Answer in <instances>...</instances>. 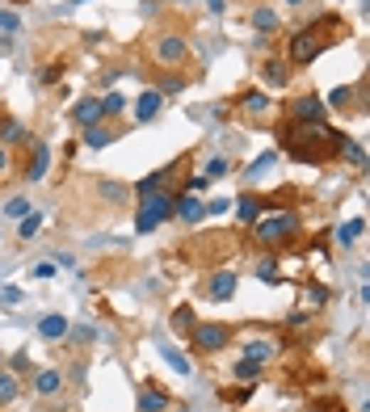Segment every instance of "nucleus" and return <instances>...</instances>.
I'll list each match as a JSON object with an SVG mask.
<instances>
[{"mask_svg": "<svg viewBox=\"0 0 370 412\" xmlns=\"http://www.w3.org/2000/svg\"><path fill=\"white\" fill-rule=\"evenodd\" d=\"M278 143H282V152L290 156V160H299V164H328L332 156H341V143L345 135L341 131H332L328 122H286L282 131H278Z\"/></svg>", "mask_w": 370, "mask_h": 412, "instance_id": "obj_1", "label": "nucleus"}, {"mask_svg": "<svg viewBox=\"0 0 370 412\" xmlns=\"http://www.w3.org/2000/svg\"><path fill=\"white\" fill-rule=\"evenodd\" d=\"M345 38H349V21L337 17V13H320V17H312L307 26H299L286 38V63L290 68H307V63L320 59L328 46L345 43Z\"/></svg>", "mask_w": 370, "mask_h": 412, "instance_id": "obj_2", "label": "nucleus"}, {"mask_svg": "<svg viewBox=\"0 0 370 412\" xmlns=\"http://www.w3.org/2000/svg\"><path fill=\"white\" fill-rule=\"evenodd\" d=\"M299 231H303V215L290 211V206H278V211H265V219H257L253 240L261 248H278V244H295Z\"/></svg>", "mask_w": 370, "mask_h": 412, "instance_id": "obj_3", "label": "nucleus"}, {"mask_svg": "<svg viewBox=\"0 0 370 412\" xmlns=\"http://www.w3.org/2000/svg\"><path fill=\"white\" fill-rule=\"evenodd\" d=\"M177 215V194L173 189H160V194H147V198H139V215H135V231L139 236H147V231H156L160 223H169Z\"/></svg>", "mask_w": 370, "mask_h": 412, "instance_id": "obj_4", "label": "nucleus"}, {"mask_svg": "<svg viewBox=\"0 0 370 412\" xmlns=\"http://www.w3.org/2000/svg\"><path fill=\"white\" fill-rule=\"evenodd\" d=\"M189 345H194V354H219L228 341H236V324L228 320H202L189 328V337H185Z\"/></svg>", "mask_w": 370, "mask_h": 412, "instance_id": "obj_5", "label": "nucleus"}, {"mask_svg": "<svg viewBox=\"0 0 370 412\" xmlns=\"http://www.w3.org/2000/svg\"><path fill=\"white\" fill-rule=\"evenodd\" d=\"M286 110H290V122H328V105L316 93H299Z\"/></svg>", "mask_w": 370, "mask_h": 412, "instance_id": "obj_6", "label": "nucleus"}, {"mask_svg": "<svg viewBox=\"0 0 370 412\" xmlns=\"http://www.w3.org/2000/svg\"><path fill=\"white\" fill-rule=\"evenodd\" d=\"M185 59H189V43L181 34H160L156 38V63L160 68H181Z\"/></svg>", "mask_w": 370, "mask_h": 412, "instance_id": "obj_7", "label": "nucleus"}, {"mask_svg": "<svg viewBox=\"0 0 370 412\" xmlns=\"http://www.w3.org/2000/svg\"><path fill=\"white\" fill-rule=\"evenodd\" d=\"M231 206H236V223H257L265 211H278L274 198H261V194H240V202Z\"/></svg>", "mask_w": 370, "mask_h": 412, "instance_id": "obj_8", "label": "nucleus"}, {"mask_svg": "<svg viewBox=\"0 0 370 412\" xmlns=\"http://www.w3.org/2000/svg\"><path fill=\"white\" fill-rule=\"evenodd\" d=\"M278 354H282V341H274V337H248V341L240 345V358H248V362H257V366L274 362Z\"/></svg>", "mask_w": 370, "mask_h": 412, "instance_id": "obj_9", "label": "nucleus"}, {"mask_svg": "<svg viewBox=\"0 0 370 412\" xmlns=\"http://www.w3.org/2000/svg\"><path fill=\"white\" fill-rule=\"evenodd\" d=\"M135 408L139 412H173V396H169L164 387H156V383H143V387H139Z\"/></svg>", "mask_w": 370, "mask_h": 412, "instance_id": "obj_10", "label": "nucleus"}, {"mask_svg": "<svg viewBox=\"0 0 370 412\" xmlns=\"http://www.w3.org/2000/svg\"><path fill=\"white\" fill-rule=\"evenodd\" d=\"M72 122L80 127V131H89L97 122H105V110H101V97H80L76 105H72Z\"/></svg>", "mask_w": 370, "mask_h": 412, "instance_id": "obj_11", "label": "nucleus"}, {"mask_svg": "<svg viewBox=\"0 0 370 412\" xmlns=\"http://www.w3.org/2000/svg\"><path fill=\"white\" fill-rule=\"evenodd\" d=\"M46 169H51V147H46V139L38 143H30V160H26V181H46Z\"/></svg>", "mask_w": 370, "mask_h": 412, "instance_id": "obj_12", "label": "nucleus"}, {"mask_svg": "<svg viewBox=\"0 0 370 412\" xmlns=\"http://www.w3.org/2000/svg\"><path fill=\"white\" fill-rule=\"evenodd\" d=\"M290 76H295V68H290L286 59H274V55H270V59L261 63V85H265V89H286Z\"/></svg>", "mask_w": 370, "mask_h": 412, "instance_id": "obj_13", "label": "nucleus"}, {"mask_svg": "<svg viewBox=\"0 0 370 412\" xmlns=\"http://www.w3.org/2000/svg\"><path fill=\"white\" fill-rule=\"evenodd\" d=\"M236 282H240V274H231V270H215V274L206 278V299L228 303L231 295H236Z\"/></svg>", "mask_w": 370, "mask_h": 412, "instance_id": "obj_14", "label": "nucleus"}, {"mask_svg": "<svg viewBox=\"0 0 370 412\" xmlns=\"http://www.w3.org/2000/svg\"><path fill=\"white\" fill-rule=\"evenodd\" d=\"M30 391L34 396H43V400H51V396H59L63 391V374L59 370H34V379H30Z\"/></svg>", "mask_w": 370, "mask_h": 412, "instance_id": "obj_15", "label": "nucleus"}, {"mask_svg": "<svg viewBox=\"0 0 370 412\" xmlns=\"http://www.w3.org/2000/svg\"><path fill=\"white\" fill-rule=\"evenodd\" d=\"M173 219H181V223H202L206 219V202L198 198V194H177V215Z\"/></svg>", "mask_w": 370, "mask_h": 412, "instance_id": "obj_16", "label": "nucleus"}, {"mask_svg": "<svg viewBox=\"0 0 370 412\" xmlns=\"http://www.w3.org/2000/svg\"><path fill=\"white\" fill-rule=\"evenodd\" d=\"M68 328H72V320H68V316L51 312V316H43V320H38V341H68Z\"/></svg>", "mask_w": 370, "mask_h": 412, "instance_id": "obj_17", "label": "nucleus"}, {"mask_svg": "<svg viewBox=\"0 0 370 412\" xmlns=\"http://www.w3.org/2000/svg\"><path fill=\"white\" fill-rule=\"evenodd\" d=\"M278 26H282V17H278L274 4H257V9H253V30H257L261 38L278 34Z\"/></svg>", "mask_w": 370, "mask_h": 412, "instance_id": "obj_18", "label": "nucleus"}, {"mask_svg": "<svg viewBox=\"0 0 370 412\" xmlns=\"http://www.w3.org/2000/svg\"><path fill=\"white\" fill-rule=\"evenodd\" d=\"M160 110H164V97H160L156 89H143L139 93V101H135V122H152Z\"/></svg>", "mask_w": 370, "mask_h": 412, "instance_id": "obj_19", "label": "nucleus"}, {"mask_svg": "<svg viewBox=\"0 0 370 412\" xmlns=\"http://www.w3.org/2000/svg\"><path fill=\"white\" fill-rule=\"evenodd\" d=\"M0 143H4V147H9V143H26V147H30L34 135H30V131H26L13 114H0Z\"/></svg>", "mask_w": 370, "mask_h": 412, "instance_id": "obj_20", "label": "nucleus"}, {"mask_svg": "<svg viewBox=\"0 0 370 412\" xmlns=\"http://www.w3.org/2000/svg\"><path fill=\"white\" fill-rule=\"evenodd\" d=\"M270 105H274V97H270V93H261V89L240 93V110H244V114H253V118H265V114H270Z\"/></svg>", "mask_w": 370, "mask_h": 412, "instance_id": "obj_21", "label": "nucleus"}, {"mask_svg": "<svg viewBox=\"0 0 370 412\" xmlns=\"http://www.w3.org/2000/svg\"><path fill=\"white\" fill-rule=\"evenodd\" d=\"M17 396H21V379H17L9 366H0V408H4V404H13Z\"/></svg>", "mask_w": 370, "mask_h": 412, "instance_id": "obj_22", "label": "nucleus"}, {"mask_svg": "<svg viewBox=\"0 0 370 412\" xmlns=\"http://www.w3.org/2000/svg\"><path fill=\"white\" fill-rule=\"evenodd\" d=\"M231 379H236V383H244V387H253V383L261 379V366H257V362H248V358H236Z\"/></svg>", "mask_w": 370, "mask_h": 412, "instance_id": "obj_23", "label": "nucleus"}, {"mask_svg": "<svg viewBox=\"0 0 370 412\" xmlns=\"http://www.w3.org/2000/svg\"><path fill=\"white\" fill-rule=\"evenodd\" d=\"M253 274L261 278V282H265V286H278V282H282V265H278V257H261V261H257V270H253Z\"/></svg>", "mask_w": 370, "mask_h": 412, "instance_id": "obj_24", "label": "nucleus"}, {"mask_svg": "<svg viewBox=\"0 0 370 412\" xmlns=\"http://www.w3.org/2000/svg\"><path fill=\"white\" fill-rule=\"evenodd\" d=\"M341 156H345V160H349L354 169H366V147H362L358 139L345 135V143H341Z\"/></svg>", "mask_w": 370, "mask_h": 412, "instance_id": "obj_25", "label": "nucleus"}, {"mask_svg": "<svg viewBox=\"0 0 370 412\" xmlns=\"http://www.w3.org/2000/svg\"><path fill=\"white\" fill-rule=\"evenodd\" d=\"M362 231H366V219L358 215V219H349L345 228H337V244H341V248H349V244H354V240H358Z\"/></svg>", "mask_w": 370, "mask_h": 412, "instance_id": "obj_26", "label": "nucleus"}, {"mask_svg": "<svg viewBox=\"0 0 370 412\" xmlns=\"http://www.w3.org/2000/svg\"><path fill=\"white\" fill-rule=\"evenodd\" d=\"M114 139H118V131H110V127H101V122L85 131V143H89V147H110Z\"/></svg>", "mask_w": 370, "mask_h": 412, "instance_id": "obj_27", "label": "nucleus"}, {"mask_svg": "<svg viewBox=\"0 0 370 412\" xmlns=\"http://www.w3.org/2000/svg\"><path fill=\"white\" fill-rule=\"evenodd\" d=\"M169 324H173V332H181V337H189V328L198 324V316H194V307H177V312L169 316Z\"/></svg>", "mask_w": 370, "mask_h": 412, "instance_id": "obj_28", "label": "nucleus"}, {"mask_svg": "<svg viewBox=\"0 0 370 412\" xmlns=\"http://www.w3.org/2000/svg\"><path fill=\"white\" fill-rule=\"evenodd\" d=\"M160 358L177 370V374H194V370H189V358H185L181 349H173V345H160Z\"/></svg>", "mask_w": 370, "mask_h": 412, "instance_id": "obj_29", "label": "nucleus"}, {"mask_svg": "<svg viewBox=\"0 0 370 412\" xmlns=\"http://www.w3.org/2000/svg\"><path fill=\"white\" fill-rule=\"evenodd\" d=\"M328 110H354V89H345V85H337V89L328 93V101H324Z\"/></svg>", "mask_w": 370, "mask_h": 412, "instance_id": "obj_30", "label": "nucleus"}, {"mask_svg": "<svg viewBox=\"0 0 370 412\" xmlns=\"http://www.w3.org/2000/svg\"><path fill=\"white\" fill-rule=\"evenodd\" d=\"M101 110H105V118H122V114H127V97H122V93H105V97H101Z\"/></svg>", "mask_w": 370, "mask_h": 412, "instance_id": "obj_31", "label": "nucleus"}, {"mask_svg": "<svg viewBox=\"0 0 370 412\" xmlns=\"http://www.w3.org/2000/svg\"><path fill=\"white\" fill-rule=\"evenodd\" d=\"M17 223H21V228H17L21 240H34V236L43 231V215H38V211H30V215H26V219H17Z\"/></svg>", "mask_w": 370, "mask_h": 412, "instance_id": "obj_32", "label": "nucleus"}, {"mask_svg": "<svg viewBox=\"0 0 370 412\" xmlns=\"http://www.w3.org/2000/svg\"><path fill=\"white\" fill-rule=\"evenodd\" d=\"M274 164H278V152H261V156H257V160L248 164V177H265V173H270Z\"/></svg>", "mask_w": 370, "mask_h": 412, "instance_id": "obj_33", "label": "nucleus"}, {"mask_svg": "<svg viewBox=\"0 0 370 412\" xmlns=\"http://www.w3.org/2000/svg\"><path fill=\"white\" fill-rule=\"evenodd\" d=\"M185 89V76H173V72H164L160 80H156V93L160 97H173V93H181Z\"/></svg>", "mask_w": 370, "mask_h": 412, "instance_id": "obj_34", "label": "nucleus"}, {"mask_svg": "<svg viewBox=\"0 0 370 412\" xmlns=\"http://www.w3.org/2000/svg\"><path fill=\"white\" fill-rule=\"evenodd\" d=\"M303 303H307V312H320L324 303H328V290H324V286H316V282H312V286L303 290Z\"/></svg>", "mask_w": 370, "mask_h": 412, "instance_id": "obj_35", "label": "nucleus"}, {"mask_svg": "<svg viewBox=\"0 0 370 412\" xmlns=\"http://www.w3.org/2000/svg\"><path fill=\"white\" fill-rule=\"evenodd\" d=\"M30 211H34L30 198H9V202H4V215H9V219H26Z\"/></svg>", "mask_w": 370, "mask_h": 412, "instance_id": "obj_36", "label": "nucleus"}, {"mask_svg": "<svg viewBox=\"0 0 370 412\" xmlns=\"http://www.w3.org/2000/svg\"><path fill=\"white\" fill-rule=\"evenodd\" d=\"M228 160H223V156H211V160H206V169H202V177H206V181H219V177H228Z\"/></svg>", "mask_w": 370, "mask_h": 412, "instance_id": "obj_37", "label": "nucleus"}, {"mask_svg": "<svg viewBox=\"0 0 370 412\" xmlns=\"http://www.w3.org/2000/svg\"><path fill=\"white\" fill-rule=\"evenodd\" d=\"M127 194H131V189H127L122 181H101V198H105V202H114V206H118Z\"/></svg>", "mask_w": 370, "mask_h": 412, "instance_id": "obj_38", "label": "nucleus"}, {"mask_svg": "<svg viewBox=\"0 0 370 412\" xmlns=\"http://www.w3.org/2000/svg\"><path fill=\"white\" fill-rule=\"evenodd\" d=\"M0 30H4V34H17V30H21V17H17L13 9H0Z\"/></svg>", "mask_w": 370, "mask_h": 412, "instance_id": "obj_39", "label": "nucleus"}, {"mask_svg": "<svg viewBox=\"0 0 370 412\" xmlns=\"http://www.w3.org/2000/svg\"><path fill=\"white\" fill-rule=\"evenodd\" d=\"M30 274L38 278V282H51V278L59 274V270H55V261H38V265H34V270H30Z\"/></svg>", "mask_w": 370, "mask_h": 412, "instance_id": "obj_40", "label": "nucleus"}, {"mask_svg": "<svg viewBox=\"0 0 370 412\" xmlns=\"http://www.w3.org/2000/svg\"><path fill=\"white\" fill-rule=\"evenodd\" d=\"M228 211H231L228 198H211V202H206V215H228Z\"/></svg>", "mask_w": 370, "mask_h": 412, "instance_id": "obj_41", "label": "nucleus"}, {"mask_svg": "<svg viewBox=\"0 0 370 412\" xmlns=\"http://www.w3.org/2000/svg\"><path fill=\"white\" fill-rule=\"evenodd\" d=\"M59 76H63V68H59V63H51V68H46V72L38 76V80H43V85H55Z\"/></svg>", "mask_w": 370, "mask_h": 412, "instance_id": "obj_42", "label": "nucleus"}, {"mask_svg": "<svg viewBox=\"0 0 370 412\" xmlns=\"http://www.w3.org/2000/svg\"><path fill=\"white\" fill-rule=\"evenodd\" d=\"M307 320H312V312H290V316H286V324H290V328H303Z\"/></svg>", "mask_w": 370, "mask_h": 412, "instance_id": "obj_43", "label": "nucleus"}, {"mask_svg": "<svg viewBox=\"0 0 370 412\" xmlns=\"http://www.w3.org/2000/svg\"><path fill=\"white\" fill-rule=\"evenodd\" d=\"M223 400H228V404H244V400H248V387H240V391H223Z\"/></svg>", "mask_w": 370, "mask_h": 412, "instance_id": "obj_44", "label": "nucleus"}, {"mask_svg": "<svg viewBox=\"0 0 370 412\" xmlns=\"http://www.w3.org/2000/svg\"><path fill=\"white\" fill-rule=\"evenodd\" d=\"M206 9H211V13H215V17H219V13H223V9H228V4H223V0H206Z\"/></svg>", "mask_w": 370, "mask_h": 412, "instance_id": "obj_45", "label": "nucleus"}, {"mask_svg": "<svg viewBox=\"0 0 370 412\" xmlns=\"http://www.w3.org/2000/svg\"><path fill=\"white\" fill-rule=\"evenodd\" d=\"M4 169H9V147L0 143V173H4Z\"/></svg>", "mask_w": 370, "mask_h": 412, "instance_id": "obj_46", "label": "nucleus"}, {"mask_svg": "<svg viewBox=\"0 0 370 412\" xmlns=\"http://www.w3.org/2000/svg\"><path fill=\"white\" fill-rule=\"evenodd\" d=\"M282 4H303V0H282Z\"/></svg>", "mask_w": 370, "mask_h": 412, "instance_id": "obj_47", "label": "nucleus"}, {"mask_svg": "<svg viewBox=\"0 0 370 412\" xmlns=\"http://www.w3.org/2000/svg\"><path fill=\"white\" fill-rule=\"evenodd\" d=\"M76 4H85V0H76Z\"/></svg>", "mask_w": 370, "mask_h": 412, "instance_id": "obj_48", "label": "nucleus"}]
</instances>
